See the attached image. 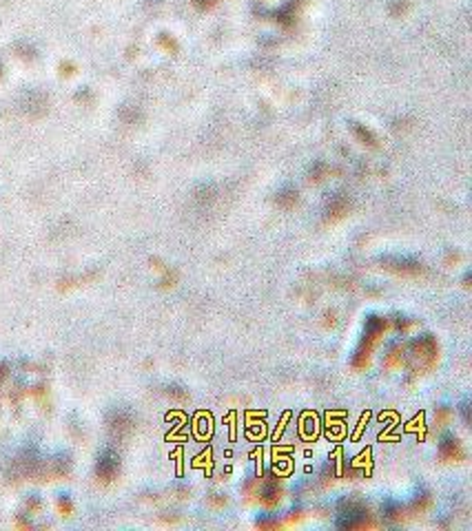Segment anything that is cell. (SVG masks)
Listing matches in <instances>:
<instances>
[{
    "label": "cell",
    "mask_w": 472,
    "mask_h": 531,
    "mask_svg": "<svg viewBox=\"0 0 472 531\" xmlns=\"http://www.w3.org/2000/svg\"><path fill=\"white\" fill-rule=\"evenodd\" d=\"M437 354H439V345L432 334H422V337H417L410 343V359L417 361L422 368H432L437 363Z\"/></svg>",
    "instance_id": "6da1fadb"
},
{
    "label": "cell",
    "mask_w": 472,
    "mask_h": 531,
    "mask_svg": "<svg viewBox=\"0 0 472 531\" xmlns=\"http://www.w3.org/2000/svg\"><path fill=\"white\" fill-rule=\"evenodd\" d=\"M386 328H388V319L386 317H379V314H368L366 323H364V339H362V343H366V345H370V348H374V345L382 341L384 334H386Z\"/></svg>",
    "instance_id": "7a4b0ae2"
},
{
    "label": "cell",
    "mask_w": 472,
    "mask_h": 531,
    "mask_svg": "<svg viewBox=\"0 0 472 531\" xmlns=\"http://www.w3.org/2000/svg\"><path fill=\"white\" fill-rule=\"evenodd\" d=\"M439 456L448 463H461L466 458V450L464 443L459 441V436L454 434H446L439 441Z\"/></svg>",
    "instance_id": "3957f363"
},
{
    "label": "cell",
    "mask_w": 472,
    "mask_h": 531,
    "mask_svg": "<svg viewBox=\"0 0 472 531\" xmlns=\"http://www.w3.org/2000/svg\"><path fill=\"white\" fill-rule=\"evenodd\" d=\"M404 359H406V345L402 343H390L384 354V365L386 368H402Z\"/></svg>",
    "instance_id": "277c9868"
},
{
    "label": "cell",
    "mask_w": 472,
    "mask_h": 531,
    "mask_svg": "<svg viewBox=\"0 0 472 531\" xmlns=\"http://www.w3.org/2000/svg\"><path fill=\"white\" fill-rule=\"evenodd\" d=\"M372 350L370 345H366V343H359V348L355 350V354H352V368H357V370H364V368H368V363H370V354H372Z\"/></svg>",
    "instance_id": "5b68a950"
},
{
    "label": "cell",
    "mask_w": 472,
    "mask_h": 531,
    "mask_svg": "<svg viewBox=\"0 0 472 531\" xmlns=\"http://www.w3.org/2000/svg\"><path fill=\"white\" fill-rule=\"evenodd\" d=\"M382 512L384 516H386L390 523H399V520H404V507L402 505H397V503H392V500H388L386 505L382 507Z\"/></svg>",
    "instance_id": "8992f818"
},
{
    "label": "cell",
    "mask_w": 472,
    "mask_h": 531,
    "mask_svg": "<svg viewBox=\"0 0 472 531\" xmlns=\"http://www.w3.org/2000/svg\"><path fill=\"white\" fill-rule=\"evenodd\" d=\"M386 268H390V270H397V272H408V275H414V272L422 270V264H417V261L397 259V261H394V266H386Z\"/></svg>",
    "instance_id": "52a82bcc"
},
{
    "label": "cell",
    "mask_w": 472,
    "mask_h": 531,
    "mask_svg": "<svg viewBox=\"0 0 472 531\" xmlns=\"http://www.w3.org/2000/svg\"><path fill=\"white\" fill-rule=\"evenodd\" d=\"M452 419V410H450L448 405H439L437 410H434V423H437L439 427H446Z\"/></svg>",
    "instance_id": "ba28073f"
},
{
    "label": "cell",
    "mask_w": 472,
    "mask_h": 531,
    "mask_svg": "<svg viewBox=\"0 0 472 531\" xmlns=\"http://www.w3.org/2000/svg\"><path fill=\"white\" fill-rule=\"evenodd\" d=\"M430 505H432V496H430L428 492H422V494H417V498H414L412 509L422 514V512H426V509H430Z\"/></svg>",
    "instance_id": "9c48e42d"
},
{
    "label": "cell",
    "mask_w": 472,
    "mask_h": 531,
    "mask_svg": "<svg viewBox=\"0 0 472 531\" xmlns=\"http://www.w3.org/2000/svg\"><path fill=\"white\" fill-rule=\"evenodd\" d=\"M392 321H394V328H397L399 332H408V330L414 326L412 319H410V317H402V314H397V317H394Z\"/></svg>",
    "instance_id": "30bf717a"
},
{
    "label": "cell",
    "mask_w": 472,
    "mask_h": 531,
    "mask_svg": "<svg viewBox=\"0 0 472 531\" xmlns=\"http://www.w3.org/2000/svg\"><path fill=\"white\" fill-rule=\"evenodd\" d=\"M226 503H228V500L224 498L222 494H211V496H208V505H211V507H215V509L226 507Z\"/></svg>",
    "instance_id": "8fae6325"
},
{
    "label": "cell",
    "mask_w": 472,
    "mask_h": 531,
    "mask_svg": "<svg viewBox=\"0 0 472 531\" xmlns=\"http://www.w3.org/2000/svg\"><path fill=\"white\" fill-rule=\"evenodd\" d=\"M302 518H304V512H302V509H290V512H288V516H286V525L300 523Z\"/></svg>",
    "instance_id": "7c38bea8"
},
{
    "label": "cell",
    "mask_w": 472,
    "mask_h": 531,
    "mask_svg": "<svg viewBox=\"0 0 472 531\" xmlns=\"http://www.w3.org/2000/svg\"><path fill=\"white\" fill-rule=\"evenodd\" d=\"M255 525H258V527H262V529H264V527H282V523H277V520H273V518H262Z\"/></svg>",
    "instance_id": "4fadbf2b"
},
{
    "label": "cell",
    "mask_w": 472,
    "mask_h": 531,
    "mask_svg": "<svg viewBox=\"0 0 472 531\" xmlns=\"http://www.w3.org/2000/svg\"><path fill=\"white\" fill-rule=\"evenodd\" d=\"M461 416H464V423L468 425L470 423V401H464V403H461Z\"/></svg>",
    "instance_id": "5bb4252c"
},
{
    "label": "cell",
    "mask_w": 472,
    "mask_h": 531,
    "mask_svg": "<svg viewBox=\"0 0 472 531\" xmlns=\"http://www.w3.org/2000/svg\"><path fill=\"white\" fill-rule=\"evenodd\" d=\"M464 286H466V288H470V275H466V277H464Z\"/></svg>",
    "instance_id": "9a60e30c"
}]
</instances>
